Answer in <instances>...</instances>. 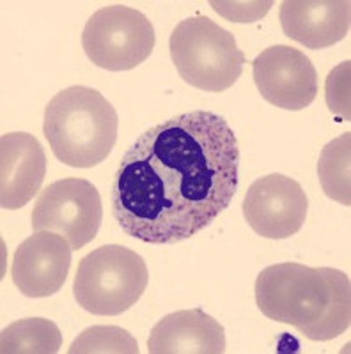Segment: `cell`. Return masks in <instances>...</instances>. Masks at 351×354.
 Instances as JSON below:
<instances>
[{
	"label": "cell",
	"instance_id": "1",
	"mask_svg": "<svg viewBox=\"0 0 351 354\" xmlns=\"http://www.w3.org/2000/svg\"><path fill=\"white\" fill-rule=\"evenodd\" d=\"M238 170V140L222 115L179 113L142 133L121 158L110 192L112 214L138 241H186L229 207Z\"/></svg>",
	"mask_w": 351,
	"mask_h": 354
},
{
	"label": "cell",
	"instance_id": "2",
	"mask_svg": "<svg viewBox=\"0 0 351 354\" xmlns=\"http://www.w3.org/2000/svg\"><path fill=\"white\" fill-rule=\"evenodd\" d=\"M255 303L262 315L296 328L312 342L337 338L351 324L350 277L334 268L268 266L255 280Z\"/></svg>",
	"mask_w": 351,
	"mask_h": 354
},
{
	"label": "cell",
	"instance_id": "3",
	"mask_svg": "<svg viewBox=\"0 0 351 354\" xmlns=\"http://www.w3.org/2000/svg\"><path fill=\"white\" fill-rule=\"evenodd\" d=\"M119 119L96 88L73 85L57 93L45 109L43 131L53 154L73 169L105 161L117 140Z\"/></svg>",
	"mask_w": 351,
	"mask_h": 354
},
{
	"label": "cell",
	"instance_id": "4",
	"mask_svg": "<svg viewBox=\"0 0 351 354\" xmlns=\"http://www.w3.org/2000/svg\"><path fill=\"white\" fill-rule=\"evenodd\" d=\"M170 57L179 77L206 93H224L242 77L245 55L233 34L211 18L195 15L174 28Z\"/></svg>",
	"mask_w": 351,
	"mask_h": 354
},
{
	"label": "cell",
	"instance_id": "5",
	"mask_svg": "<svg viewBox=\"0 0 351 354\" xmlns=\"http://www.w3.org/2000/svg\"><path fill=\"white\" fill-rule=\"evenodd\" d=\"M150 283L147 264L134 250L105 245L78 264L73 296L93 315H119L141 299Z\"/></svg>",
	"mask_w": 351,
	"mask_h": 354
},
{
	"label": "cell",
	"instance_id": "6",
	"mask_svg": "<svg viewBox=\"0 0 351 354\" xmlns=\"http://www.w3.org/2000/svg\"><path fill=\"white\" fill-rule=\"evenodd\" d=\"M82 46L94 66L129 71L147 61L154 48L153 24L144 12L116 4L98 9L82 32Z\"/></svg>",
	"mask_w": 351,
	"mask_h": 354
},
{
	"label": "cell",
	"instance_id": "7",
	"mask_svg": "<svg viewBox=\"0 0 351 354\" xmlns=\"http://www.w3.org/2000/svg\"><path fill=\"white\" fill-rule=\"evenodd\" d=\"M103 220L101 197L93 183L66 177L46 186L33 209L34 232H53L73 250L94 241Z\"/></svg>",
	"mask_w": 351,
	"mask_h": 354
},
{
	"label": "cell",
	"instance_id": "8",
	"mask_svg": "<svg viewBox=\"0 0 351 354\" xmlns=\"http://www.w3.org/2000/svg\"><path fill=\"white\" fill-rule=\"evenodd\" d=\"M309 198L291 177L270 174L259 177L246 189L243 216L255 234L267 239L295 236L305 223Z\"/></svg>",
	"mask_w": 351,
	"mask_h": 354
},
{
	"label": "cell",
	"instance_id": "9",
	"mask_svg": "<svg viewBox=\"0 0 351 354\" xmlns=\"http://www.w3.org/2000/svg\"><path fill=\"white\" fill-rule=\"evenodd\" d=\"M254 82L268 103L303 110L318 96V73L303 52L286 44L262 50L254 61Z\"/></svg>",
	"mask_w": 351,
	"mask_h": 354
},
{
	"label": "cell",
	"instance_id": "10",
	"mask_svg": "<svg viewBox=\"0 0 351 354\" xmlns=\"http://www.w3.org/2000/svg\"><path fill=\"white\" fill-rule=\"evenodd\" d=\"M68 239L53 232H36L15 252L12 283L27 298H48L62 289L71 268Z\"/></svg>",
	"mask_w": 351,
	"mask_h": 354
},
{
	"label": "cell",
	"instance_id": "11",
	"mask_svg": "<svg viewBox=\"0 0 351 354\" xmlns=\"http://www.w3.org/2000/svg\"><path fill=\"white\" fill-rule=\"evenodd\" d=\"M46 176L43 145L28 133H6L0 137V205L20 209L33 201Z\"/></svg>",
	"mask_w": 351,
	"mask_h": 354
},
{
	"label": "cell",
	"instance_id": "12",
	"mask_svg": "<svg viewBox=\"0 0 351 354\" xmlns=\"http://www.w3.org/2000/svg\"><path fill=\"white\" fill-rule=\"evenodd\" d=\"M280 25L289 39L307 48H328L348 36L351 4L348 0H284Z\"/></svg>",
	"mask_w": 351,
	"mask_h": 354
},
{
	"label": "cell",
	"instance_id": "13",
	"mask_svg": "<svg viewBox=\"0 0 351 354\" xmlns=\"http://www.w3.org/2000/svg\"><path fill=\"white\" fill-rule=\"evenodd\" d=\"M147 351L151 354H222L226 353V331L204 310H178L156 322Z\"/></svg>",
	"mask_w": 351,
	"mask_h": 354
},
{
	"label": "cell",
	"instance_id": "14",
	"mask_svg": "<svg viewBox=\"0 0 351 354\" xmlns=\"http://www.w3.org/2000/svg\"><path fill=\"white\" fill-rule=\"evenodd\" d=\"M62 333L55 322L28 317L11 322L2 331V354H55L61 351Z\"/></svg>",
	"mask_w": 351,
	"mask_h": 354
},
{
	"label": "cell",
	"instance_id": "15",
	"mask_svg": "<svg viewBox=\"0 0 351 354\" xmlns=\"http://www.w3.org/2000/svg\"><path fill=\"white\" fill-rule=\"evenodd\" d=\"M350 160L351 133L346 131L325 145L318 161V177L325 195L346 207L351 204Z\"/></svg>",
	"mask_w": 351,
	"mask_h": 354
},
{
	"label": "cell",
	"instance_id": "16",
	"mask_svg": "<svg viewBox=\"0 0 351 354\" xmlns=\"http://www.w3.org/2000/svg\"><path fill=\"white\" fill-rule=\"evenodd\" d=\"M69 354H138L132 333L119 326H91L82 331L68 349Z\"/></svg>",
	"mask_w": 351,
	"mask_h": 354
},
{
	"label": "cell",
	"instance_id": "17",
	"mask_svg": "<svg viewBox=\"0 0 351 354\" xmlns=\"http://www.w3.org/2000/svg\"><path fill=\"white\" fill-rule=\"evenodd\" d=\"M350 69L351 62L346 61L330 71L327 78L328 109L346 121H350Z\"/></svg>",
	"mask_w": 351,
	"mask_h": 354
},
{
	"label": "cell",
	"instance_id": "18",
	"mask_svg": "<svg viewBox=\"0 0 351 354\" xmlns=\"http://www.w3.org/2000/svg\"><path fill=\"white\" fill-rule=\"evenodd\" d=\"M215 11L220 12L222 17L229 18L233 21H254L258 18H262L268 12V9L273 6V2H211Z\"/></svg>",
	"mask_w": 351,
	"mask_h": 354
}]
</instances>
